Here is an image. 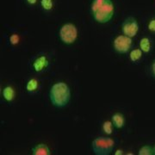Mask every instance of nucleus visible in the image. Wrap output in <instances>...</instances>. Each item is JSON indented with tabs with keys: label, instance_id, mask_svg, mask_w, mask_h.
<instances>
[{
	"label": "nucleus",
	"instance_id": "obj_5",
	"mask_svg": "<svg viewBox=\"0 0 155 155\" xmlns=\"http://www.w3.org/2000/svg\"><path fill=\"white\" fill-rule=\"evenodd\" d=\"M132 38L125 35H121L116 36L113 41V48L118 54H126L132 46Z\"/></svg>",
	"mask_w": 155,
	"mask_h": 155
},
{
	"label": "nucleus",
	"instance_id": "obj_7",
	"mask_svg": "<svg viewBox=\"0 0 155 155\" xmlns=\"http://www.w3.org/2000/svg\"><path fill=\"white\" fill-rule=\"evenodd\" d=\"M48 58L45 55H41L36 58L35 61H34L33 63V68L34 70L36 72H42L44 69H46L47 67H48Z\"/></svg>",
	"mask_w": 155,
	"mask_h": 155
},
{
	"label": "nucleus",
	"instance_id": "obj_4",
	"mask_svg": "<svg viewBox=\"0 0 155 155\" xmlns=\"http://www.w3.org/2000/svg\"><path fill=\"white\" fill-rule=\"evenodd\" d=\"M60 38L63 43L67 45L75 42L78 37V29L72 23H66L60 29Z\"/></svg>",
	"mask_w": 155,
	"mask_h": 155
},
{
	"label": "nucleus",
	"instance_id": "obj_2",
	"mask_svg": "<svg viewBox=\"0 0 155 155\" xmlns=\"http://www.w3.org/2000/svg\"><path fill=\"white\" fill-rule=\"evenodd\" d=\"M49 97L53 105L58 108H63L67 105L70 101L71 91L66 83L58 82L50 89Z\"/></svg>",
	"mask_w": 155,
	"mask_h": 155
},
{
	"label": "nucleus",
	"instance_id": "obj_3",
	"mask_svg": "<svg viewBox=\"0 0 155 155\" xmlns=\"http://www.w3.org/2000/svg\"><path fill=\"white\" fill-rule=\"evenodd\" d=\"M114 147V140L108 137H97L91 142V148L96 155H109Z\"/></svg>",
	"mask_w": 155,
	"mask_h": 155
},
{
	"label": "nucleus",
	"instance_id": "obj_14",
	"mask_svg": "<svg viewBox=\"0 0 155 155\" xmlns=\"http://www.w3.org/2000/svg\"><path fill=\"white\" fill-rule=\"evenodd\" d=\"M139 155H153V147H150L148 145H146L141 147L138 152Z\"/></svg>",
	"mask_w": 155,
	"mask_h": 155
},
{
	"label": "nucleus",
	"instance_id": "obj_6",
	"mask_svg": "<svg viewBox=\"0 0 155 155\" xmlns=\"http://www.w3.org/2000/svg\"><path fill=\"white\" fill-rule=\"evenodd\" d=\"M122 31L123 35H127L128 37L135 36L139 31V24L137 20L134 17H127L122 22Z\"/></svg>",
	"mask_w": 155,
	"mask_h": 155
},
{
	"label": "nucleus",
	"instance_id": "obj_8",
	"mask_svg": "<svg viewBox=\"0 0 155 155\" xmlns=\"http://www.w3.org/2000/svg\"><path fill=\"white\" fill-rule=\"evenodd\" d=\"M32 154L33 155H50L51 152H50L49 147L46 144L41 143L35 146L32 150Z\"/></svg>",
	"mask_w": 155,
	"mask_h": 155
},
{
	"label": "nucleus",
	"instance_id": "obj_20",
	"mask_svg": "<svg viewBox=\"0 0 155 155\" xmlns=\"http://www.w3.org/2000/svg\"><path fill=\"white\" fill-rule=\"evenodd\" d=\"M123 154V151L122 149H117L115 152V155H122Z\"/></svg>",
	"mask_w": 155,
	"mask_h": 155
},
{
	"label": "nucleus",
	"instance_id": "obj_18",
	"mask_svg": "<svg viewBox=\"0 0 155 155\" xmlns=\"http://www.w3.org/2000/svg\"><path fill=\"white\" fill-rule=\"evenodd\" d=\"M148 29L152 32H155V19L150 20L148 22Z\"/></svg>",
	"mask_w": 155,
	"mask_h": 155
},
{
	"label": "nucleus",
	"instance_id": "obj_15",
	"mask_svg": "<svg viewBox=\"0 0 155 155\" xmlns=\"http://www.w3.org/2000/svg\"><path fill=\"white\" fill-rule=\"evenodd\" d=\"M103 130L108 135H110V134L113 133V123H112V122L105 121L103 123Z\"/></svg>",
	"mask_w": 155,
	"mask_h": 155
},
{
	"label": "nucleus",
	"instance_id": "obj_17",
	"mask_svg": "<svg viewBox=\"0 0 155 155\" xmlns=\"http://www.w3.org/2000/svg\"><path fill=\"white\" fill-rule=\"evenodd\" d=\"M19 41H20V37H19V35H17V34H13V35H11V37H10V41H11V43L12 45L18 44Z\"/></svg>",
	"mask_w": 155,
	"mask_h": 155
},
{
	"label": "nucleus",
	"instance_id": "obj_22",
	"mask_svg": "<svg viewBox=\"0 0 155 155\" xmlns=\"http://www.w3.org/2000/svg\"><path fill=\"white\" fill-rule=\"evenodd\" d=\"M153 154H155V146L153 147Z\"/></svg>",
	"mask_w": 155,
	"mask_h": 155
},
{
	"label": "nucleus",
	"instance_id": "obj_1",
	"mask_svg": "<svg viewBox=\"0 0 155 155\" xmlns=\"http://www.w3.org/2000/svg\"><path fill=\"white\" fill-rule=\"evenodd\" d=\"M91 13L96 22H109L115 14V6L112 0H93L91 5Z\"/></svg>",
	"mask_w": 155,
	"mask_h": 155
},
{
	"label": "nucleus",
	"instance_id": "obj_10",
	"mask_svg": "<svg viewBox=\"0 0 155 155\" xmlns=\"http://www.w3.org/2000/svg\"><path fill=\"white\" fill-rule=\"evenodd\" d=\"M3 97L7 101V102H11L13 101V99L15 98V95H16V92H15V90L12 88L11 86H6L3 90Z\"/></svg>",
	"mask_w": 155,
	"mask_h": 155
},
{
	"label": "nucleus",
	"instance_id": "obj_19",
	"mask_svg": "<svg viewBox=\"0 0 155 155\" xmlns=\"http://www.w3.org/2000/svg\"><path fill=\"white\" fill-rule=\"evenodd\" d=\"M151 70H152V73L153 75L155 77V60H153V63H152V66H151Z\"/></svg>",
	"mask_w": 155,
	"mask_h": 155
},
{
	"label": "nucleus",
	"instance_id": "obj_13",
	"mask_svg": "<svg viewBox=\"0 0 155 155\" xmlns=\"http://www.w3.org/2000/svg\"><path fill=\"white\" fill-rule=\"evenodd\" d=\"M142 54H143V52L141 51V49L140 48H136V49H134L130 52L129 58H130L131 61L137 62V61L141 59Z\"/></svg>",
	"mask_w": 155,
	"mask_h": 155
},
{
	"label": "nucleus",
	"instance_id": "obj_11",
	"mask_svg": "<svg viewBox=\"0 0 155 155\" xmlns=\"http://www.w3.org/2000/svg\"><path fill=\"white\" fill-rule=\"evenodd\" d=\"M152 48V44H151V41L147 37H143L140 39V48L143 53H148L151 50Z\"/></svg>",
	"mask_w": 155,
	"mask_h": 155
},
{
	"label": "nucleus",
	"instance_id": "obj_12",
	"mask_svg": "<svg viewBox=\"0 0 155 155\" xmlns=\"http://www.w3.org/2000/svg\"><path fill=\"white\" fill-rule=\"evenodd\" d=\"M39 87V82L37 79L35 78H31L28 81V83L26 84V90L28 92H35L37 91Z\"/></svg>",
	"mask_w": 155,
	"mask_h": 155
},
{
	"label": "nucleus",
	"instance_id": "obj_21",
	"mask_svg": "<svg viewBox=\"0 0 155 155\" xmlns=\"http://www.w3.org/2000/svg\"><path fill=\"white\" fill-rule=\"evenodd\" d=\"M26 1L28 2L29 5H35L37 2V0H26Z\"/></svg>",
	"mask_w": 155,
	"mask_h": 155
},
{
	"label": "nucleus",
	"instance_id": "obj_9",
	"mask_svg": "<svg viewBox=\"0 0 155 155\" xmlns=\"http://www.w3.org/2000/svg\"><path fill=\"white\" fill-rule=\"evenodd\" d=\"M111 119L114 127L116 128H122L125 124V117L121 113H115Z\"/></svg>",
	"mask_w": 155,
	"mask_h": 155
},
{
	"label": "nucleus",
	"instance_id": "obj_16",
	"mask_svg": "<svg viewBox=\"0 0 155 155\" xmlns=\"http://www.w3.org/2000/svg\"><path fill=\"white\" fill-rule=\"evenodd\" d=\"M41 5L45 11H50L54 7L53 0H41Z\"/></svg>",
	"mask_w": 155,
	"mask_h": 155
}]
</instances>
